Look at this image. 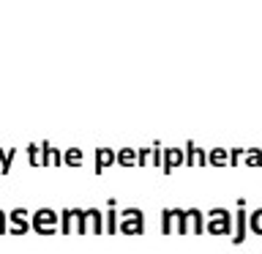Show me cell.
Masks as SVG:
<instances>
[{
  "mask_svg": "<svg viewBox=\"0 0 262 254\" xmlns=\"http://www.w3.org/2000/svg\"><path fill=\"white\" fill-rule=\"evenodd\" d=\"M82 159H85V153H82L79 147H69V151L63 153V164H66V167H82Z\"/></svg>",
  "mask_w": 262,
  "mask_h": 254,
  "instance_id": "17",
  "label": "cell"
},
{
  "mask_svg": "<svg viewBox=\"0 0 262 254\" xmlns=\"http://www.w3.org/2000/svg\"><path fill=\"white\" fill-rule=\"evenodd\" d=\"M208 164L210 167H229V151H224V147L208 151Z\"/></svg>",
  "mask_w": 262,
  "mask_h": 254,
  "instance_id": "15",
  "label": "cell"
},
{
  "mask_svg": "<svg viewBox=\"0 0 262 254\" xmlns=\"http://www.w3.org/2000/svg\"><path fill=\"white\" fill-rule=\"evenodd\" d=\"M153 167H164V147H161V142H153Z\"/></svg>",
  "mask_w": 262,
  "mask_h": 254,
  "instance_id": "25",
  "label": "cell"
},
{
  "mask_svg": "<svg viewBox=\"0 0 262 254\" xmlns=\"http://www.w3.org/2000/svg\"><path fill=\"white\" fill-rule=\"evenodd\" d=\"M88 221H90V232H93V235H104V232H106L104 210H98V208H88Z\"/></svg>",
  "mask_w": 262,
  "mask_h": 254,
  "instance_id": "11",
  "label": "cell"
},
{
  "mask_svg": "<svg viewBox=\"0 0 262 254\" xmlns=\"http://www.w3.org/2000/svg\"><path fill=\"white\" fill-rule=\"evenodd\" d=\"M115 205H118V200L110 197V200H106V213H104V219H106V235H115V232H118V224H120V213L115 210Z\"/></svg>",
  "mask_w": 262,
  "mask_h": 254,
  "instance_id": "9",
  "label": "cell"
},
{
  "mask_svg": "<svg viewBox=\"0 0 262 254\" xmlns=\"http://www.w3.org/2000/svg\"><path fill=\"white\" fill-rule=\"evenodd\" d=\"M208 235H232L235 232V216L227 208H210L208 210V224H205Z\"/></svg>",
  "mask_w": 262,
  "mask_h": 254,
  "instance_id": "1",
  "label": "cell"
},
{
  "mask_svg": "<svg viewBox=\"0 0 262 254\" xmlns=\"http://www.w3.org/2000/svg\"><path fill=\"white\" fill-rule=\"evenodd\" d=\"M249 229L254 235L262 238V208H257L254 213H249Z\"/></svg>",
  "mask_w": 262,
  "mask_h": 254,
  "instance_id": "22",
  "label": "cell"
},
{
  "mask_svg": "<svg viewBox=\"0 0 262 254\" xmlns=\"http://www.w3.org/2000/svg\"><path fill=\"white\" fill-rule=\"evenodd\" d=\"M249 232V213H246V200H237V210H235V232H232V243L241 246Z\"/></svg>",
  "mask_w": 262,
  "mask_h": 254,
  "instance_id": "3",
  "label": "cell"
},
{
  "mask_svg": "<svg viewBox=\"0 0 262 254\" xmlns=\"http://www.w3.org/2000/svg\"><path fill=\"white\" fill-rule=\"evenodd\" d=\"M172 221H175V208H164L161 210V232L164 235H172Z\"/></svg>",
  "mask_w": 262,
  "mask_h": 254,
  "instance_id": "20",
  "label": "cell"
},
{
  "mask_svg": "<svg viewBox=\"0 0 262 254\" xmlns=\"http://www.w3.org/2000/svg\"><path fill=\"white\" fill-rule=\"evenodd\" d=\"M175 232L178 235L191 232V216H188V208H175Z\"/></svg>",
  "mask_w": 262,
  "mask_h": 254,
  "instance_id": "13",
  "label": "cell"
},
{
  "mask_svg": "<svg viewBox=\"0 0 262 254\" xmlns=\"http://www.w3.org/2000/svg\"><path fill=\"white\" fill-rule=\"evenodd\" d=\"M208 167V151H202V147H196L191 139L186 142V167Z\"/></svg>",
  "mask_w": 262,
  "mask_h": 254,
  "instance_id": "7",
  "label": "cell"
},
{
  "mask_svg": "<svg viewBox=\"0 0 262 254\" xmlns=\"http://www.w3.org/2000/svg\"><path fill=\"white\" fill-rule=\"evenodd\" d=\"M33 232H38L41 238H52L60 232V213L52 208H38L33 213Z\"/></svg>",
  "mask_w": 262,
  "mask_h": 254,
  "instance_id": "2",
  "label": "cell"
},
{
  "mask_svg": "<svg viewBox=\"0 0 262 254\" xmlns=\"http://www.w3.org/2000/svg\"><path fill=\"white\" fill-rule=\"evenodd\" d=\"M88 210H82V208H77V224H74V232L77 235H88Z\"/></svg>",
  "mask_w": 262,
  "mask_h": 254,
  "instance_id": "23",
  "label": "cell"
},
{
  "mask_svg": "<svg viewBox=\"0 0 262 254\" xmlns=\"http://www.w3.org/2000/svg\"><path fill=\"white\" fill-rule=\"evenodd\" d=\"M120 216H126V219H145V213H142V208H126V210H120Z\"/></svg>",
  "mask_w": 262,
  "mask_h": 254,
  "instance_id": "27",
  "label": "cell"
},
{
  "mask_svg": "<svg viewBox=\"0 0 262 254\" xmlns=\"http://www.w3.org/2000/svg\"><path fill=\"white\" fill-rule=\"evenodd\" d=\"M28 164L30 167H44V164H41V142L28 145Z\"/></svg>",
  "mask_w": 262,
  "mask_h": 254,
  "instance_id": "21",
  "label": "cell"
},
{
  "mask_svg": "<svg viewBox=\"0 0 262 254\" xmlns=\"http://www.w3.org/2000/svg\"><path fill=\"white\" fill-rule=\"evenodd\" d=\"M28 216L30 213L25 210V208H14V210H8V221H11V229H8V232H11L14 238H22L25 232H28V229H33V221H28Z\"/></svg>",
  "mask_w": 262,
  "mask_h": 254,
  "instance_id": "4",
  "label": "cell"
},
{
  "mask_svg": "<svg viewBox=\"0 0 262 254\" xmlns=\"http://www.w3.org/2000/svg\"><path fill=\"white\" fill-rule=\"evenodd\" d=\"M243 164L246 167H262V147H249L243 156Z\"/></svg>",
  "mask_w": 262,
  "mask_h": 254,
  "instance_id": "19",
  "label": "cell"
},
{
  "mask_svg": "<svg viewBox=\"0 0 262 254\" xmlns=\"http://www.w3.org/2000/svg\"><path fill=\"white\" fill-rule=\"evenodd\" d=\"M153 159V147H139V159H137V167H147Z\"/></svg>",
  "mask_w": 262,
  "mask_h": 254,
  "instance_id": "24",
  "label": "cell"
},
{
  "mask_svg": "<svg viewBox=\"0 0 262 254\" xmlns=\"http://www.w3.org/2000/svg\"><path fill=\"white\" fill-rule=\"evenodd\" d=\"M41 164H44V167H60L63 164V153L49 145L47 139L41 142Z\"/></svg>",
  "mask_w": 262,
  "mask_h": 254,
  "instance_id": "8",
  "label": "cell"
},
{
  "mask_svg": "<svg viewBox=\"0 0 262 254\" xmlns=\"http://www.w3.org/2000/svg\"><path fill=\"white\" fill-rule=\"evenodd\" d=\"M74 224H77V208H63L60 210V235L69 238L74 232Z\"/></svg>",
  "mask_w": 262,
  "mask_h": 254,
  "instance_id": "12",
  "label": "cell"
},
{
  "mask_svg": "<svg viewBox=\"0 0 262 254\" xmlns=\"http://www.w3.org/2000/svg\"><path fill=\"white\" fill-rule=\"evenodd\" d=\"M6 221H8V213H6V216H0V235H6V232H8Z\"/></svg>",
  "mask_w": 262,
  "mask_h": 254,
  "instance_id": "28",
  "label": "cell"
},
{
  "mask_svg": "<svg viewBox=\"0 0 262 254\" xmlns=\"http://www.w3.org/2000/svg\"><path fill=\"white\" fill-rule=\"evenodd\" d=\"M243 156H246V151H241V147H229V167H237Z\"/></svg>",
  "mask_w": 262,
  "mask_h": 254,
  "instance_id": "26",
  "label": "cell"
},
{
  "mask_svg": "<svg viewBox=\"0 0 262 254\" xmlns=\"http://www.w3.org/2000/svg\"><path fill=\"white\" fill-rule=\"evenodd\" d=\"M0 216H6V210H3V208H0Z\"/></svg>",
  "mask_w": 262,
  "mask_h": 254,
  "instance_id": "29",
  "label": "cell"
},
{
  "mask_svg": "<svg viewBox=\"0 0 262 254\" xmlns=\"http://www.w3.org/2000/svg\"><path fill=\"white\" fill-rule=\"evenodd\" d=\"M118 232L123 235H142L145 232V219H126V216H120V224H118Z\"/></svg>",
  "mask_w": 262,
  "mask_h": 254,
  "instance_id": "10",
  "label": "cell"
},
{
  "mask_svg": "<svg viewBox=\"0 0 262 254\" xmlns=\"http://www.w3.org/2000/svg\"><path fill=\"white\" fill-rule=\"evenodd\" d=\"M16 156V147H8V151H0V175H8L11 172V161Z\"/></svg>",
  "mask_w": 262,
  "mask_h": 254,
  "instance_id": "18",
  "label": "cell"
},
{
  "mask_svg": "<svg viewBox=\"0 0 262 254\" xmlns=\"http://www.w3.org/2000/svg\"><path fill=\"white\" fill-rule=\"evenodd\" d=\"M139 151H131V147H120L118 151V164L120 167H137Z\"/></svg>",
  "mask_w": 262,
  "mask_h": 254,
  "instance_id": "16",
  "label": "cell"
},
{
  "mask_svg": "<svg viewBox=\"0 0 262 254\" xmlns=\"http://www.w3.org/2000/svg\"><path fill=\"white\" fill-rule=\"evenodd\" d=\"M112 164H118V151H110V147H96V167H93L96 175H104Z\"/></svg>",
  "mask_w": 262,
  "mask_h": 254,
  "instance_id": "6",
  "label": "cell"
},
{
  "mask_svg": "<svg viewBox=\"0 0 262 254\" xmlns=\"http://www.w3.org/2000/svg\"><path fill=\"white\" fill-rule=\"evenodd\" d=\"M188 216H191V232L194 235H202L205 232V224H208V213H202L200 208H188Z\"/></svg>",
  "mask_w": 262,
  "mask_h": 254,
  "instance_id": "14",
  "label": "cell"
},
{
  "mask_svg": "<svg viewBox=\"0 0 262 254\" xmlns=\"http://www.w3.org/2000/svg\"><path fill=\"white\" fill-rule=\"evenodd\" d=\"M180 164H186V147L183 151L180 147H164V167H161L164 175H172L175 167H180Z\"/></svg>",
  "mask_w": 262,
  "mask_h": 254,
  "instance_id": "5",
  "label": "cell"
}]
</instances>
